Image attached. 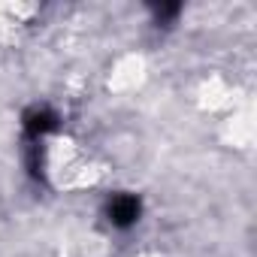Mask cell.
Listing matches in <instances>:
<instances>
[{
  "instance_id": "obj_1",
  "label": "cell",
  "mask_w": 257,
  "mask_h": 257,
  "mask_svg": "<svg viewBox=\"0 0 257 257\" xmlns=\"http://www.w3.org/2000/svg\"><path fill=\"white\" fill-rule=\"evenodd\" d=\"M140 215H143V206H140V197L137 194H112L106 200V224L112 230H131L140 224Z\"/></svg>"
}]
</instances>
